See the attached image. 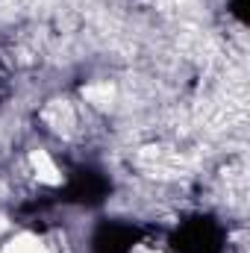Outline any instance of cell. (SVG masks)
I'll return each mask as SVG.
<instances>
[{"label":"cell","instance_id":"obj_1","mask_svg":"<svg viewBox=\"0 0 250 253\" xmlns=\"http://www.w3.org/2000/svg\"><path fill=\"white\" fill-rule=\"evenodd\" d=\"M30 168H33L36 180L44 183V186H59L62 183V171H59V165L53 162V156L47 150H33L30 153Z\"/></svg>","mask_w":250,"mask_h":253},{"label":"cell","instance_id":"obj_2","mask_svg":"<svg viewBox=\"0 0 250 253\" xmlns=\"http://www.w3.org/2000/svg\"><path fill=\"white\" fill-rule=\"evenodd\" d=\"M42 118L47 121V126H50V129L65 132V135L77 126V112H74V106H71L68 100H53V103L42 112Z\"/></svg>","mask_w":250,"mask_h":253},{"label":"cell","instance_id":"obj_3","mask_svg":"<svg viewBox=\"0 0 250 253\" xmlns=\"http://www.w3.org/2000/svg\"><path fill=\"white\" fill-rule=\"evenodd\" d=\"M0 253H50V248H47L39 236L21 233V236H15L9 245H3V251Z\"/></svg>","mask_w":250,"mask_h":253},{"label":"cell","instance_id":"obj_4","mask_svg":"<svg viewBox=\"0 0 250 253\" xmlns=\"http://www.w3.org/2000/svg\"><path fill=\"white\" fill-rule=\"evenodd\" d=\"M135 253H159V251H150V248H138Z\"/></svg>","mask_w":250,"mask_h":253},{"label":"cell","instance_id":"obj_5","mask_svg":"<svg viewBox=\"0 0 250 253\" xmlns=\"http://www.w3.org/2000/svg\"><path fill=\"white\" fill-rule=\"evenodd\" d=\"M3 227H6V221H3V218H0V230H3Z\"/></svg>","mask_w":250,"mask_h":253}]
</instances>
